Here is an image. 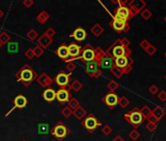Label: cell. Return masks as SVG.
Listing matches in <instances>:
<instances>
[{
  "instance_id": "1",
  "label": "cell",
  "mask_w": 166,
  "mask_h": 141,
  "mask_svg": "<svg viewBox=\"0 0 166 141\" xmlns=\"http://www.w3.org/2000/svg\"><path fill=\"white\" fill-rule=\"evenodd\" d=\"M37 73L29 66L28 64H25L19 70H17V73L15 74V78L17 81L21 82L25 86L31 85L32 82L37 79Z\"/></svg>"
},
{
  "instance_id": "2",
  "label": "cell",
  "mask_w": 166,
  "mask_h": 141,
  "mask_svg": "<svg viewBox=\"0 0 166 141\" xmlns=\"http://www.w3.org/2000/svg\"><path fill=\"white\" fill-rule=\"evenodd\" d=\"M96 52V57H95V62L98 64L100 69H109L114 67V59L109 56L101 47H96L95 48Z\"/></svg>"
},
{
  "instance_id": "3",
  "label": "cell",
  "mask_w": 166,
  "mask_h": 141,
  "mask_svg": "<svg viewBox=\"0 0 166 141\" xmlns=\"http://www.w3.org/2000/svg\"><path fill=\"white\" fill-rule=\"evenodd\" d=\"M106 53L109 56L115 59V58H119L123 56H130L132 53V50L130 49V47H124L123 45H121L118 42V39H116L114 42L106 49Z\"/></svg>"
},
{
  "instance_id": "4",
  "label": "cell",
  "mask_w": 166,
  "mask_h": 141,
  "mask_svg": "<svg viewBox=\"0 0 166 141\" xmlns=\"http://www.w3.org/2000/svg\"><path fill=\"white\" fill-rule=\"evenodd\" d=\"M123 117L124 119H125V121L133 126L134 129H137L142 123L146 121L144 119V117L142 116L140 109L138 108H134L132 110L128 111L126 114H124Z\"/></svg>"
},
{
  "instance_id": "5",
  "label": "cell",
  "mask_w": 166,
  "mask_h": 141,
  "mask_svg": "<svg viewBox=\"0 0 166 141\" xmlns=\"http://www.w3.org/2000/svg\"><path fill=\"white\" fill-rule=\"evenodd\" d=\"M49 133H51L52 136L58 141H64V139L70 133V129L63 122L59 121L54 126L50 128Z\"/></svg>"
},
{
  "instance_id": "6",
  "label": "cell",
  "mask_w": 166,
  "mask_h": 141,
  "mask_svg": "<svg viewBox=\"0 0 166 141\" xmlns=\"http://www.w3.org/2000/svg\"><path fill=\"white\" fill-rule=\"evenodd\" d=\"M81 126L84 127L89 133H93L99 126H102V122L98 120V118L94 114L90 113L85 117V119H83L81 121Z\"/></svg>"
},
{
  "instance_id": "7",
  "label": "cell",
  "mask_w": 166,
  "mask_h": 141,
  "mask_svg": "<svg viewBox=\"0 0 166 141\" xmlns=\"http://www.w3.org/2000/svg\"><path fill=\"white\" fill-rule=\"evenodd\" d=\"M133 15L127 5H118L114 11L112 19H116L123 22H128L133 19Z\"/></svg>"
},
{
  "instance_id": "8",
  "label": "cell",
  "mask_w": 166,
  "mask_h": 141,
  "mask_svg": "<svg viewBox=\"0 0 166 141\" xmlns=\"http://www.w3.org/2000/svg\"><path fill=\"white\" fill-rule=\"evenodd\" d=\"M95 57H96L95 47H93L91 43H87L84 47H82L81 55L77 59L81 60L83 63H88L95 61Z\"/></svg>"
},
{
  "instance_id": "9",
  "label": "cell",
  "mask_w": 166,
  "mask_h": 141,
  "mask_svg": "<svg viewBox=\"0 0 166 141\" xmlns=\"http://www.w3.org/2000/svg\"><path fill=\"white\" fill-rule=\"evenodd\" d=\"M70 75H72L70 73L68 74L64 70H61L55 75L53 81L60 88H68L70 84Z\"/></svg>"
},
{
  "instance_id": "10",
  "label": "cell",
  "mask_w": 166,
  "mask_h": 141,
  "mask_svg": "<svg viewBox=\"0 0 166 141\" xmlns=\"http://www.w3.org/2000/svg\"><path fill=\"white\" fill-rule=\"evenodd\" d=\"M84 65H85V73L90 76V78L99 79L100 76L102 75L103 72L101 70V69L98 66V64L95 61L84 63Z\"/></svg>"
},
{
  "instance_id": "11",
  "label": "cell",
  "mask_w": 166,
  "mask_h": 141,
  "mask_svg": "<svg viewBox=\"0 0 166 141\" xmlns=\"http://www.w3.org/2000/svg\"><path fill=\"white\" fill-rule=\"evenodd\" d=\"M127 4H128L127 5L128 8L130 9V11H131L133 17L140 14L141 12L147 7V3L144 1V0H131V1H129Z\"/></svg>"
},
{
  "instance_id": "12",
  "label": "cell",
  "mask_w": 166,
  "mask_h": 141,
  "mask_svg": "<svg viewBox=\"0 0 166 141\" xmlns=\"http://www.w3.org/2000/svg\"><path fill=\"white\" fill-rule=\"evenodd\" d=\"M118 98L119 97H118V95L115 92L109 91L105 96H103L102 101L104 102V104L106 107H109L110 110H114L118 105Z\"/></svg>"
},
{
  "instance_id": "13",
  "label": "cell",
  "mask_w": 166,
  "mask_h": 141,
  "mask_svg": "<svg viewBox=\"0 0 166 141\" xmlns=\"http://www.w3.org/2000/svg\"><path fill=\"white\" fill-rule=\"evenodd\" d=\"M110 27H111L114 29L116 33H121V32H127L130 31V25L128 22H123L116 19H112L110 22Z\"/></svg>"
},
{
  "instance_id": "14",
  "label": "cell",
  "mask_w": 166,
  "mask_h": 141,
  "mask_svg": "<svg viewBox=\"0 0 166 141\" xmlns=\"http://www.w3.org/2000/svg\"><path fill=\"white\" fill-rule=\"evenodd\" d=\"M28 101H27V98L25 96V95H23V94H19V95H17L14 100H13V104L14 106L12 107V109L8 112V113H6V117H8L9 115L12 114V112L15 111L16 109H25L27 107V105Z\"/></svg>"
},
{
  "instance_id": "15",
  "label": "cell",
  "mask_w": 166,
  "mask_h": 141,
  "mask_svg": "<svg viewBox=\"0 0 166 141\" xmlns=\"http://www.w3.org/2000/svg\"><path fill=\"white\" fill-rule=\"evenodd\" d=\"M70 98H73V96L68 88H59V90L56 91V100L61 105L67 104Z\"/></svg>"
},
{
  "instance_id": "16",
  "label": "cell",
  "mask_w": 166,
  "mask_h": 141,
  "mask_svg": "<svg viewBox=\"0 0 166 141\" xmlns=\"http://www.w3.org/2000/svg\"><path fill=\"white\" fill-rule=\"evenodd\" d=\"M68 55H69V59L67 61L68 62H73V60H76L80 55L82 52V47L77 45L76 43H70L68 45Z\"/></svg>"
},
{
  "instance_id": "17",
  "label": "cell",
  "mask_w": 166,
  "mask_h": 141,
  "mask_svg": "<svg viewBox=\"0 0 166 141\" xmlns=\"http://www.w3.org/2000/svg\"><path fill=\"white\" fill-rule=\"evenodd\" d=\"M134 60L131 58V56H123L114 59V66L117 67L118 69H120L121 70L126 69L129 66H132Z\"/></svg>"
},
{
  "instance_id": "18",
  "label": "cell",
  "mask_w": 166,
  "mask_h": 141,
  "mask_svg": "<svg viewBox=\"0 0 166 141\" xmlns=\"http://www.w3.org/2000/svg\"><path fill=\"white\" fill-rule=\"evenodd\" d=\"M55 53L60 57L61 60H63L64 62H66L68 60L69 55H68V44L67 43H62L60 46H58L55 49Z\"/></svg>"
},
{
  "instance_id": "19",
  "label": "cell",
  "mask_w": 166,
  "mask_h": 141,
  "mask_svg": "<svg viewBox=\"0 0 166 141\" xmlns=\"http://www.w3.org/2000/svg\"><path fill=\"white\" fill-rule=\"evenodd\" d=\"M69 36L74 38L76 41H79V42H81V41L85 40L87 38L88 33H87V32L83 28L78 27V28H76L74 31L69 34Z\"/></svg>"
},
{
  "instance_id": "20",
  "label": "cell",
  "mask_w": 166,
  "mask_h": 141,
  "mask_svg": "<svg viewBox=\"0 0 166 141\" xmlns=\"http://www.w3.org/2000/svg\"><path fill=\"white\" fill-rule=\"evenodd\" d=\"M35 80H36V82H37L38 84H40V86L45 87V88L50 87L53 83H54L53 79L50 78V76L47 75L46 73H42L40 75H38L37 79H35Z\"/></svg>"
},
{
  "instance_id": "21",
  "label": "cell",
  "mask_w": 166,
  "mask_h": 141,
  "mask_svg": "<svg viewBox=\"0 0 166 141\" xmlns=\"http://www.w3.org/2000/svg\"><path fill=\"white\" fill-rule=\"evenodd\" d=\"M36 42H37V45H39L40 47H42L43 49L45 48H48V47L52 44L53 42V38L49 37L48 35L45 34L44 32L40 35V36L36 39Z\"/></svg>"
},
{
  "instance_id": "22",
  "label": "cell",
  "mask_w": 166,
  "mask_h": 141,
  "mask_svg": "<svg viewBox=\"0 0 166 141\" xmlns=\"http://www.w3.org/2000/svg\"><path fill=\"white\" fill-rule=\"evenodd\" d=\"M42 97H43V99L45 100V101L48 102V103L54 102L56 100V90H54L51 87L46 88V89L42 93Z\"/></svg>"
},
{
  "instance_id": "23",
  "label": "cell",
  "mask_w": 166,
  "mask_h": 141,
  "mask_svg": "<svg viewBox=\"0 0 166 141\" xmlns=\"http://www.w3.org/2000/svg\"><path fill=\"white\" fill-rule=\"evenodd\" d=\"M151 113L156 118L157 121H160L162 118L166 115V111L161 107V106H156L155 109L151 110Z\"/></svg>"
},
{
  "instance_id": "24",
  "label": "cell",
  "mask_w": 166,
  "mask_h": 141,
  "mask_svg": "<svg viewBox=\"0 0 166 141\" xmlns=\"http://www.w3.org/2000/svg\"><path fill=\"white\" fill-rule=\"evenodd\" d=\"M73 115L77 119L78 121H82L83 118H85L87 115V111L82 107V106H79L78 108H76L75 110H73Z\"/></svg>"
},
{
  "instance_id": "25",
  "label": "cell",
  "mask_w": 166,
  "mask_h": 141,
  "mask_svg": "<svg viewBox=\"0 0 166 141\" xmlns=\"http://www.w3.org/2000/svg\"><path fill=\"white\" fill-rule=\"evenodd\" d=\"M90 32H91V33H92L93 35H95L96 37H99V36H101V35L103 34V32H104V28L101 26L99 23H97V24H95L94 26L91 27Z\"/></svg>"
},
{
  "instance_id": "26",
  "label": "cell",
  "mask_w": 166,
  "mask_h": 141,
  "mask_svg": "<svg viewBox=\"0 0 166 141\" xmlns=\"http://www.w3.org/2000/svg\"><path fill=\"white\" fill-rule=\"evenodd\" d=\"M49 19H50V14L47 11H45V10H42L36 16V21L39 24H44V23H46L47 21H48Z\"/></svg>"
},
{
  "instance_id": "27",
  "label": "cell",
  "mask_w": 166,
  "mask_h": 141,
  "mask_svg": "<svg viewBox=\"0 0 166 141\" xmlns=\"http://www.w3.org/2000/svg\"><path fill=\"white\" fill-rule=\"evenodd\" d=\"M11 35L7 32H0V47L4 46L5 44H7L9 41L11 40Z\"/></svg>"
},
{
  "instance_id": "28",
  "label": "cell",
  "mask_w": 166,
  "mask_h": 141,
  "mask_svg": "<svg viewBox=\"0 0 166 141\" xmlns=\"http://www.w3.org/2000/svg\"><path fill=\"white\" fill-rule=\"evenodd\" d=\"M82 87H83V84H82V82L79 81L78 79H74L72 83L69 84L68 86V89L69 90H73L75 92H78L79 90L82 89Z\"/></svg>"
},
{
  "instance_id": "29",
  "label": "cell",
  "mask_w": 166,
  "mask_h": 141,
  "mask_svg": "<svg viewBox=\"0 0 166 141\" xmlns=\"http://www.w3.org/2000/svg\"><path fill=\"white\" fill-rule=\"evenodd\" d=\"M37 130H38V134H48L50 129H49V125L48 123H39L37 126Z\"/></svg>"
},
{
  "instance_id": "30",
  "label": "cell",
  "mask_w": 166,
  "mask_h": 141,
  "mask_svg": "<svg viewBox=\"0 0 166 141\" xmlns=\"http://www.w3.org/2000/svg\"><path fill=\"white\" fill-rule=\"evenodd\" d=\"M26 36H27V39H29L31 41H34V40H36L38 38V33H37L36 31H35V29L31 28L27 32Z\"/></svg>"
},
{
  "instance_id": "31",
  "label": "cell",
  "mask_w": 166,
  "mask_h": 141,
  "mask_svg": "<svg viewBox=\"0 0 166 141\" xmlns=\"http://www.w3.org/2000/svg\"><path fill=\"white\" fill-rule=\"evenodd\" d=\"M68 104V108H70L73 111V110H75L76 108H78L79 106H80V104H79V102H78V100L77 99H75V98H70V100L67 103Z\"/></svg>"
},
{
  "instance_id": "32",
  "label": "cell",
  "mask_w": 166,
  "mask_h": 141,
  "mask_svg": "<svg viewBox=\"0 0 166 141\" xmlns=\"http://www.w3.org/2000/svg\"><path fill=\"white\" fill-rule=\"evenodd\" d=\"M32 51H33V54H34L35 58H40L44 54V49L42 48V47H40L39 45L34 46L32 48Z\"/></svg>"
},
{
  "instance_id": "33",
  "label": "cell",
  "mask_w": 166,
  "mask_h": 141,
  "mask_svg": "<svg viewBox=\"0 0 166 141\" xmlns=\"http://www.w3.org/2000/svg\"><path fill=\"white\" fill-rule=\"evenodd\" d=\"M129 104H130V101L126 96H121L118 98V105H119L121 108L125 109Z\"/></svg>"
},
{
  "instance_id": "34",
  "label": "cell",
  "mask_w": 166,
  "mask_h": 141,
  "mask_svg": "<svg viewBox=\"0 0 166 141\" xmlns=\"http://www.w3.org/2000/svg\"><path fill=\"white\" fill-rule=\"evenodd\" d=\"M140 112H141L142 116L144 117V119H145V120H147V118L151 114V108L149 107V106H147V105L143 106V108L140 109Z\"/></svg>"
},
{
  "instance_id": "35",
  "label": "cell",
  "mask_w": 166,
  "mask_h": 141,
  "mask_svg": "<svg viewBox=\"0 0 166 141\" xmlns=\"http://www.w3.org/2000/svg\"><path fill=\"white\" fill-rule=\"evenodd\" d=\"M141 17L143 18L144 20L147 21V20H150L151 19V17L152 16V13H151V11L150 9H147V8H145L143 11L141 12Z\"/></svg>"
},
{
  "instance_id": "36",
  "label": "cell",
  "mask_w": 166,
  "mask_h": 141,
  "mask_svg": "<svg viewBox=\"0 0 166 141\" xmlns=\"http://www.w3.org/2000/svg\"><path fill=\"white\" fill-rule=\"evenodd\" d=\"M140 136H141V133L138 131V129H134L133 128V130H131V131H130V133H129L130 139L133 140V141L138 140L140 138Z\"/></svg>"
},
{
  "instance_id": "37",
  "label": "cell",
  "mask_w": 166,
  "mask_h": 141,
  "mask_svg": "<svg viewBox=\"0 0 166 141\" xmlns=\"http://www.w3.org/2000/svg\"><path fill=\"white\" fill-rule=\"evenodd\" d=\"M110 73L114 75L116 79H120L121 76L123 75V74H122V70H120V69H118L117 67H114V68H111L110 69Z\"/></svg>"
},
{
  "instance_id": "38",
  "label": "cell",
  "mask_w": 166,
  "mask_h": 141,
  "mask_svg": "<svg viewBox=\"0 0 166 141\" xmlns=\"http://www.w3.org/2000/svg\"><path fill=\"white\" fill-rule=\"evenodd\" d=\"M73 111L70 109V108H68V106H66V107H64L63 108V110L61 111V114L64 117V118H67V119H68V118L73 115Z\"/></svg>"
},
{
  "instance_id": "39",
  "label": "cell",
  "mask_w": 166,
  "mask_h": 141,
  "mask_svg": "<svg viewBox=\"0 0 166 141\" xmlns=\"http://www.w3.org/2000/svg\"><path fill=\"white\" fill-rule=\"evenodd\" d=\"M118 83L116 81H114V80H110V81H109V83L106 84V87L109 88V90L110 91H111V92H115V90L118 88Z\"/></svg>"
},
{
  "instance_id": "40",
  "label": "cell",
  "mask_w": 166,
  "mask_h": 141,
  "mask_svg": "<svg viewBox=\"0 0 166 141\" xmlns=\"http://www.w3.org/2000/svg\"><path fill=\"white\" fill-rule=\"evenodd\" d=\"M156 51H157V48L156 47L153 45V44H151L149 47L147 48V50H146V53L149 56H153L156 53Z\"/></svg>"
},
{
  "instance_id": "41",
  "label": "cell",
  "mask_w": 166,
  "mask_h": 141,
  "mask_svg": "<svg viewBox=\"0 0 166 141\" xmlns=\"http://www.w3.org/2000/svg\"><path fill=\"white\" fill-rule=\"evenodd\" d=\"M118 42H119L121 45H123L124 47H129L131 42H130V39H128L127 37H122V38H118Z\"/></svg>"
},
{
  "instance_id": "42",
  "label": "cell",
  "mask_w": 166,
  "mask_h": 141,
  "mask_svg": "<svg viewBox=\"0 0 166 141\" xmlns=\"http://www.w3.org/2000/svg\"><path fill=\"white\" fill-rule=\"evenodd\" d=\"M111 132H112V128H111L109 125H106V126H103V128H102V133H103L104 135L108 136V135H110Z\"/></svg>"
},
{
  "instance_id": "43",
  "label": "cell",
  "mask_w": 166,
  "mask_h": 141,
  "mask_svg": "<svg viewBox=\"0 0 166 141\" xmlns=\"http://www.w3.org/2000/svg\"><path fill=\"white\" fill-rule=\"evenodd\" d=\"M76 69V65L73 62H68L67 63V66H66V70H68V72L72 74L73 70H75Z\"/></svg>"
},
{
  "instance_id": "44",
  "label": "cell",
  "mask_w": 166,
  "mask_h": 141,
  "mask_svg": "<svg viewBox=\"0 0 166 141\" xmlns=\"http://www.w3.org/2000/svg\"><path fill=\"white\" fill-rule=\"evenodd\" d=\"M146 128L149 130L150 132H153L157 128V123H151V122H147Z\"/></svg>"
},
{
  "instance_id": "45",
  "label": "cell",
  "mask_w": 166,
  "mask_h": 141,
  "mask_svg": "<svg viewBox=\"0 0 166 141\" xmlns=\"http://www.w3.org/2000/svg\"><path fill=\"white\" fill-rule=\"evenodd\" d=\"M44 33L48 35L49 37L53 38V37H54L55 35H56V31H55V29L53 28H47L46 31L44 32Z\"/></svg>"
},
{
  "instance_id": "46",
  "label": "cell",
  "mask_w": 166,
  "mask_h": 141,
  "mask_svg": "<svg viewBox=\"0 0 166 141\" xmlns=\"http://www.w3.org/2000/svg\"><path fill=\"white\" fill-rule=\"evenodd\" d=\"M25 56L28 59V60H32L34 58V54H33V51H32V48H28L26 50L25 52Z\"/></svg>"
},
{
  "instance_id": "47",
  "label": "cell",
  "mask_w": 166,
  "mask_h": 141,
  "mask_svg": "<svg viewBox=\"0 0 166 141\" xmlns=\"http://www.w3.org/2000/svg\"><path fill=\"white\" fill-rule=\"evenodd\" d=\"M157 98L160 100L161 102H165L166 101V91L165 90H161V91H159L157 94Z\"/></svg>"
},
{
  "instance_id": "48",
  "label": "cell",
  "mask_w": 166,
  "mask_h": 141,
  "mask_svg": "<svg viewBox=\"0 0 166 141\" xmlns=\"http://www.w3.org/2000/svg\"><path fill=\"white\" fill-rule=\"evenodd\" d=\"M149 92H150L151 94H152V95H156V94H157V93L159 92L157 85H156V84L151 85V86L149 87Z\"/></svg>"
},
{
  "instance_id": "49",
  "label": "cell",
  "mask_w": 166,
  "mask_h": 141,
  "mask_svg": "<svg viewBox=\"0 0 166 141\" xmlns=\"http://www.w3.org/2000/svg\"><path fill=\"white\" fill-rule=\"evenodd\" d=\"M150 45H151V43H150L147 39H143V40H142L141 42H140V47H141V48L143 49V50H145V51L147 50V47H149Z\"/></svg>"
},
{
  "instance_id": "50",
  "label": "cell",
  "mask_w": 166,
  "mask_h": 141,
  "mask_svg": "<svg viewBox=\"0 0 166 141\" xmlns=\"http://www.w3.org/2000/svg\"><path fill=\"white\" fill-rule=\"evenodd\" d=\"M23 6H25L26 8H31V7H32V6H33L34 2H33V0H23Z\"/></svg>"
},
{
  "instance_id": "51",
  "label": "cell",
  "mask_w": 166,
  "mask_h": 141,
  "mask_svg": "<svg viewBox=\"0 0 166 141\" xmlns=\"http://www.w3.org/2000/svg\"><path fill=\"white\" fill-rule=\"evenodd\" d=\"M147 122H151V123H157V120H156V118L152 115V113L147 118Z\"/></svg>"
},
{
  "instance_id": "52",
  "label": "cell",
  "mask_w": 166,
  "mask_h": 141,
  "mask_svg": "<svg viewBox=\"0 0 166 141\" xmlns=\"http://www.w3.org/2000/svg\"><path fill=\"white\" fill-rule=\"evenodd\" d=\"M112 141H125V140H124V138L121 136V135H116V136L112 139Z\"/></svg>"
},
{
  "instance_id": "53",
  "label": "cell",
  "mask_w": 166,
  "mask_h": 141,
  "mask_svg": "<svg viewBox=\"0 0 166 141\" xmlns=\"http://www.w3.org/2000/svg\"><path fill=\"white\" fill-rule=\"evenodd\" d=\"M4 17V12H3V10L0 8V19H1V18H3Z\"/></svg>"
},
{
  "instance_id": "54",
  "label": "cell",
  "mask_w": 166,
  "mask_h": 141,
  "mask_svg": "<svg viewBox=\"0 0 166 141\" xmlns=\"http://www.w3.org/2000/svg\"><path fill=\"white\" fill-rule=\"evenodd\" d=\"M164 22H165V23H166V16H165V17H164Z\"/></svg>"
},
{
  "instance_id": "55",
  "label": "cell",
  "mask_w": 166,
  "mask_h": 141,
  "mask_svg": "<svg viewBox=\"0 0 166 141\" xmlns=\"http://www.w3.org/2000/svg\"><path fill=\"white\" fill-rule=\"evenodd\" d=\"M164 56H165V58H166V52L164 53Z\"/></svg>"
},
{
  "instance_id": "56",
  "label": "cell",
  "mask_w": 166,
  "mask_h": 141,
  "mask_svg": "<svg viewBox=\"0 0 166 141\" xmlns=\"http://www.w3.org/2000/svg\"><path fill=\"white\" fill-rule=\"evenodd\" d=\"M22 141H27V140H22Z\"/></svg>"
},
{
  "instance_id": "57",
  "label": "cell",
  "mask_w": 166,
  "mask_h": 141,
  "mask_svg": "<svg viewBox=\"0 0 166 141\" xmlns=\"http://www.w3.org/2000/svg\"><path fill=\"white\" fill-rule=\"evenodd\" d=\"M165 79H166V75H165Z\"/></svg>"
}]
</instances>
